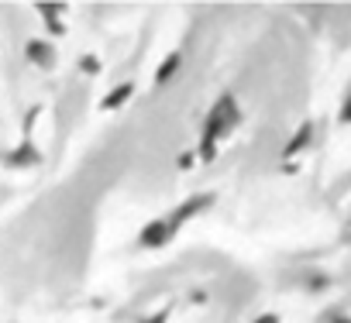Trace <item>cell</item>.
<instances>
[{
	"mask_svg": "<svg viewBox=\"0 0 351 323\" xmlns=\"http://www.w3.org/2000/svg\"><path fill=\"white\" fill-rule=\"evenodd\" d=\"M210 200H214V196H210V193H204V196H190L186 203H180V207H176V210L165 217V220H169V227H172V234L180 231L186 220H193L200 210H207V207H210Z\"/></svg>",
	"mask_w": 351,
	"mask_h": 323,
	"instance_id": "cell-3",
	"label": "cell"
},
{
	"mask_svg": "<svg viewBox=\"0 0 351 323\" xmlns=\"http://www.w3.org/2000/svg\"><path fill=\"white\" fill-rule=\"evenodd\" d=\"M238 117H241V110H238L234 96H231V93H224V96L210 107V114L204 117L200 144H197V158H200V162H210V158L217 155V144L231 134V127L238 124Z\"/></svg>",
	"mask_w": 351,
	"mask_h": 323,
	"instance_id": "cell-1",
	"label": "cell"
},
{
	"mask_svg": "<svg viewBox=\"0 0 351 323\" xmlns=\"http://www.w3.org/2000/svg\"><path fill=\"white\" fill-rule=\"evenodd\" d=\"M190 166H197V151H183V155H180V169L186 172Z\"/></svg>",
	"mask_w": 351,
	"mask_h": 323,
	"instance_id": "cell-12",
	"label": "cell"
},
{
	"mask_svg": "<svg viewBox=\"0 0 351 323\" xmlns=\"http://www.w3.org/2000/svg\"><path fill=\"white\" fill-rule=\"evenodd\" d=\"M80 73L97 76V73H100V59H97V55H83V59H80Z\"/></svg>",
	"mask_w": 351,
	"mask_h": 323,
	"instance_id": "cell-10",
	"label": "cell"
},
{
	"mask_svg": "<svg viewBox=\"0 0 351 323\" xmlns=\"http://www.w3.org/2000/svg\"><path fill=\"white\" fill-rule=\"evenodd\" d=\"M131 96H134V83H121V86H114V90L100 100V110H121Z\"/></svg>",
	"mask_w": 351,
	"mask_h": 323,
	"instance_id": "cell-6",
	"label": "cell"
},
{
	"mask_svg": "<svg viewBox=\"0 0 351 323\" xmlns=\"http://www.w3.org/2000/svg\"><path fill=\"white\" fill-rule=\"evenodd\" d=\"M252 323H279V316H276V313H262V316H255Z\"/></svg>",
	"mask_w": 351,
	"mask_h": 323,
	"instance_id": "cell-13",
	"label": "cell"
},
{
	"mask_svg": "<svg viewBox=\"0 0 351 323\" xmlns=\"http://www.w3.org/2000/svg\"><path fill=\"white\" fill-rule=\"evenodd\" d=\"M334 323H351V320H348V316H341V320H334Z\"/></svg>",
	"mask_w": 351,
	"mask_h": 323,
	"instance_id": "cell-15",
	"label": "cell"
},
{
	"mask_svg": "<svg viewBox=\"0 0 351 323\" xmlns=\"http://www.w3.org/2000/svg\"><path fill=\"white\" fill-rule=\"evenodd\" d=\"M172 237H176V234H172V227H169L165 217H155V220H148V224L138 231V244H141V248H165Z\"/></svg>",
	"mask_w": 351,
	"mask_h": 323,
	"instance_id": "cell-2",
	"label": "cell"
},
{
	"mask_svg": "<svg viewBox=\"0 0 351 323\" xmlns=\"http://www.w3.org/2000/svg\"><path fill=\"white\" fill-rule=\"evenodd\" d=\"M25 59H28L32 66H38V69H52V66L59 62V52H56L52 42H45V38H32V42L25 45Z\"/></svg>",
	"mask_w": 351,
	"mask_h": 323,
	"instance_id": "cell-4",
	"label": "cell"
},
{
	"mask_svg": "<svg viewBox=\"0 0 351 323\" xmlns=\"http://www.w3.org/2000/svg\"><path fill=\"white\" fill-rule=\"evenodd\" d=\"M180 66H183V55L180 52H172V55H165L162 62H158V69H155V76H152V83H155V90H162L176 73H180Z\"/></svg>",
	"mask_w": 351,
	"mask_h": 323,
	"instance_id": "cell-5",
	"label": "cell"
},
{
	"mask_svg": "<svg viewBox=\"0 0 351 323\" xmlns=\"http://www.w3.org/2000/svg\"><path fill=\"white\" fill-rule=\"evenodd\" d=\"M310 138H313V124L306 120V124H303V127H300V131L289 138V144H286V151H282V155H286V158H289V155H300V151L310 144Z\"/></svg>",
	"mask_w": 351,
	"mask_h": 323,
	"instance_id": "cell-8",
	"label": "cell"
},
{
	"mask_svg": "<svg viewBox=\"0 0 351 323\" xmlns=\"http://www.w3.org/2000/svg\"><path fill=\"white\" fill-rule=\"evenodd\" d=\"M38 14L45 18V25H49V31H56V35H62V21H59V14H62V8H59V4H38Z\"/></svg>",
	"mask_w": 351,
	"mask_h": 323,
	"instance_id": "cell-9",
	"label": "cell"
},
{
	"mask_svg": "<svg viewBox=\"0 0 351 323\" xmlns=\"http://www.w3.org/2000/svg\"><path fill=\"white\" fill-rule=\"evenodd\" d=\"M8 162H11V166H18V169H25V166H38L42 155H38V148H35L32 141H21V144H18V151H11V155H8Z\"/></svg>",
	"mask_w": 351,
	"mask_h": 323,
	"instance_id": "cell-7",
	"label": "cell"
},
{
	"mask_svg": "<svg viewBox=\"0 0 351 323\" xmlns=\"http://www.w3.org/2000/svg\"><path fill=\"white\" fill-rule=\"evenodd\" d=\"M138 323H169V309H155L152 316H141Z\"/></svg>",
	"mask_w": 351,
	"mask_h": 323,
	"instance_id": "cell-11",
	"label": "cell"
},
{
	"mask_svg": "<svg viewBox=\"0 0 351 323\" xmlns=\"http://www.w3.org/2000/svg\"><path fill=\"white\" fill-rule=\"evenodd\" d=\"M341 120H344V124H351V96H348V100H344V107H341Z\"/></svg>",
	"mask_w": 351,
	"mask_h": 323,
	"instance_id": "cell-14",
	"label": "cell"
}]
</instances>
